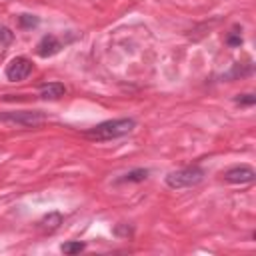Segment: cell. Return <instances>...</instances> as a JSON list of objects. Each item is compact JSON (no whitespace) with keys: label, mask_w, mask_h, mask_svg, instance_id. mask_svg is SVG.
<instances>
[{"label":"cell","mask_w":256,"mask_h":256,"mask_svg":"<svg viewBox=\"0 0 256 256\" xmlns=\"http://www.w3.org/2000/svg\"><path fill=\"white\" fill-rule=\"evenodd\" d=\"M136 126L134 118H114V120H104L92 128H88L84 132V138L94 140V142H108V140H116L122 138L126 134H130Z\"/></svg>","instance_id":"obj_1"},{"label":"cell","mask_w":256,"mask_h":256,"mask_svg":"<svg viewBox=\"0 0 256 256\" xmlns=\"http://www.w3.org/2000/svg\"><path fill=\"white\" fill-rule=\"evenodd\" d=\"M204 168L200 166H186V168H180L176 172H170L166 176V186L172 188V190H180V188H192L196 184H200L204 180Z\"/></svg>","instance_id":"obj_2"},{"label":"cell","mask_w":256,"mask_h":256,"mask_svg":"<svg viewBox=\"0 0 256 256\" xmlns=\"http://www.w3.org/2000/svg\"><path fill=\"white\" fill-rule=\"evenodd\" d=\"M46 120V114L40 110H12V112H0V122L20 128H36Z\"/></svg>","instance_id":"obj_3"},{"label":"cell","mask_w":256,"mask_h":256,"mask_svg":"<svg viewBox=\"0 0 256 256\" xmlns=\"http://www.w3.org/2000/svg\"><path fill=\"white\" fill-rule=\"evenodd\" d=\"M32 72V62L26 56H16L10 60V64L6 66V78L10 82H20L26 80Z\"/></svg>","instance_id":"obj_4"},{"label":"cell","mask_w":256,"mask_h":256,"mask_svg":"<svg viewBox=\"0 0 256 256\" xmlns=\"http://www.w3.org/2000/svg\"><path fill=\"white\" fill-rule=\"evenodd\" d=\"M254 178H256V172L248 164L232 166L224 172V180L230 182V184H248V182H254Z\"/></svg>","instance_id":"obj_5"},{"label":"cell","mask_w":256,"mask_h":256,"mask_svg":"<svg viewBox=\"0 0 256 256\" xmlns=\"http://www.w3.org/2000/svg\"><path fill=\"white\" fill-rule=\"evenodd\" d=\"M62 50V42L54 36V34H46L40 38V42L36 44V54L40 58H50L54 54H58Z\"/></svg>","instance_id":"obj_6"},{"label":"cell","mask_w":256,"mask_h":256,"mask_svg":"<svg viewBox=\"0 0 256 256\" xmlns=\"http://www.w3.org/2000/svg\"><path fill=\"white\" fill-rule=\"evenodd\" d=\"M38 92H40V98L44 100H58L66 94V86L62 82H46L40 86Z\"/></svg>","instance_id":"obj_7"},{"label":"cell","mask_w":256,"mask_h":256,"mask_svg":"<svg viewBox=\"0 0 256 256\" xmlns=\"http://www.w3.org/2000/svg\"><path fill=\"white\" fill-rule=\"evenodd\" d=\"M148 174H150V172H148L146 168H134V170L122 174V176L116 180V184H122V182H144V180L148 178Z\"/></svg>","instance_id":"obj_8"},{"label":"cell","mask_w":256,"mask_h":256,"mask_svg":"<svg viewBox=\"0 0 256 256\" xmlns=\"http://www.w3.org/2000/svg\"><path fill=\"white\" fill-rule=\"evenodd\" d=\"M60 224H62V214H58V212H50V214H46V216L40 220V226H42L44 230H48V232H54Z\"/></svg>","instance_id":"obj_9"},{"label":"cell","mask_w":256,"mask_h":256,"mask_svg":"<svg viewBox=\"0 0 256 256\" xmlns=\"http://www.w3.org/2000/svg\"><path fill=\"white\" fill-rule=\"evenodd\" d=\"M84 248H86V244H84V242H80V240L64 242V244L60 246V250H62L64 254H68V256H72V254H80V252H82Z\"/></svg>","instance_id":"obj_10"},{"label":"cell","mask_w":256,"mask_h":256,"mask_svg":"<svg viewBox=\"0 0 256 256\" xmlns=\"http://www.w3.org/2000/svg\"><path fill=\"white\" fill-rule=\"evenodd\" d=\"M38 18L36 16H32V14H20L18 16V24H20V28H34V26H38Z\"/></svg>","instance_id":"obj_11"},{"label":"cell","mask_w":256,"mask_h":256,"mask_svg":"<svg viewBox=\"0 0 256 256\" xmlns=\"http://www.w3.org/2000/svg\"><path fill=\"white\" fill-rule=\"evenodd\" d=\"M226 44H228V46H232V48L242 46V34H240V30H238V28H234V30L226 36Z\"/></svg>","instance_id":"obj_12"},{"label":"cell","mask_w":256,"mask_h":256,"mask_svg":"<svg viewBox=\"0 0 256 256\" xmlns=\"http://www.w3.org/2000/svg\"><path fill=\"white\" fill-rule=\"evenodd\" d=\"M234 102L238 106H254L256 104V96L254 94H238V96H234Z\"/></svg>","instance_id":"obj_13"}]
</instances>
